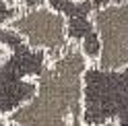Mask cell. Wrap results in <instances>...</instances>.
Instances as JSON below:
<instances>
[{
  "instance_id": "4",
  "label": "cell",
  "mask_w": 128,
  "mask_h": 126,
  "mask_svg": "<svg viewBox=\"0 0 128 126\" xmlns=\"http://www.w3.org/2000/svg\"><path fill=\"white\" fill-rule=\"evenodd\" d=\"M8 25L31 48L46 52L50 60L62 54L66 50V46L70 44L64 14L46 2L39 6L23 8Z\"/></svg>"
},
{
  "instance_id": "6",
  "label": "cell",
  "mask_w": 128,
  "mask_h": 126,
  "mask_svg": "<svg viewBox=\"0 0 128 126\" xmlns=\"http://www.w3.org/2000/svg\"><path fill=\"white\" fill-rule=\"evenodd\" d=\"M52 8L64 14L68 29V39L72 44H78L85 56L91 62L99 56V35L93 25V0H46Z\"/></svg>"
},
{
  "instance_id": "7",
  "label": "cell",
  "mask_w": 128,
  "mask_h": 126,
  "mask_svg": "<svg viewBox=\"0 0 128 126\" xmlns=\"http://www.w3.org/2000/svg\"><path fill=\"white\" fill-rule=\"evenodd\" d=\"M0 126H21V124H17V122L8 120V118H2V120H0Z\"/></svg>"
},
{
  "instance_id": "3",
  "label": "cell",
  "mask_w": 128,
  "mask_h": 126,
  "mask_svg": "<svg viewBox=\"0 0 128 126\" xmlns=\"http://www.w3.org/2000/svg\"><path fill=\"white\" fill-rule=\"evenodd\" d=\"M85 124L103 126L118 122L128 126V66L120 70H106L89 64L85 72Z\"/></svg>"
},
{
  "instance_id": "1",
  "label": "cell",
  "mask_w": 128,
  "mask_h": 126,
  "mask_svg": "<svg viewBox=\"0 0 128 126\" xmlns=\"http://www.w3.org/2000/svg\"><path fill=\"white\" fill-rule=\"evenodd\" d=\"M91 60L81 46L70 42L35 78V95L19 106L8 120L21 126H87L83 112L85 72Z\"/></svg>"
},
{
  "instance_id": "8",
  "label": "cell",
  "mask_w": 128,
  "mask_h": 126,
  "mask_svg": "<svg viewBox=\"0 0 128 126\" xmlns=\"http://www.w3.org/2000/svg\"><path fill=\"white\" fill-rule=\"evenodd\" d=\"M103 126H118V122H108V124H103Z\"/></svg>"
},
{
  "instance_id": "2",
  "label": "cell",
  "mask_w": 128,
  "mask_h": 126,
  "mask_svg": "<svg viewBox=\"0 0 128 126\" xmlns=\"http://www.w3.org/2000/svg\"><path fill=\"white\" fill-rule=\"evenodd\" d=\"M48 64L46 52L31 48L10 25H0V120L35 95V78Z\"/></svg>"
},
{
  "instance_id": "5",
  "label": "cell",
  "mask_w": 128,
  "mask_h": 126,
  "mask_svg": "<svg viewBox=\"0 0 128 126\" xmlns=\"http://www.w3.org/2000/svg\"><path fill=\"white\" fill-rule=\"evenodd\" d=\"M99 35V56L93 64L106 70L128 66V2H108L93 10Z\"/></svg>"
}]
</instances>
